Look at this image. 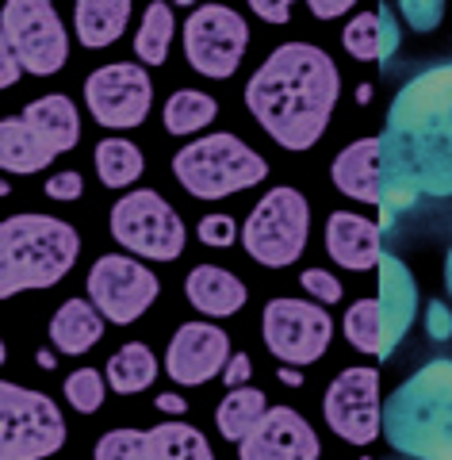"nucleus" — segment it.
Wrapping results in <instances>:
<instances>
[{
  "instance_id": "f257e3e1",
  "label": "nucleus",
  "mask_w": 452,
  "mask_h": 460,
  "mask_svg": "<svg viewBox=\"0 0 452 460\" xmlns=\"http://www.w3.org/2000/svg\"><path fill=\"white\" fill-rule=\"evenodd\" d=\"M380 230L421 196L452 199V62L414 74L395 93L380 131Z\"/></svg>"
},
{
  "instance_id": "9d476101",
  "label": "nucleus",
  "mask_w": 452,
  "mask_h": 460,
  "mask_svg": "<svg viewBox=\"0 0 452 460\" xmlns=\"http://www.w3.org/2000/svg\"><path fill=\"white\" fill-rule=\"evenodd\" d=\"M261 338L284 365H315L333 341V319L311 299H269L261 314Z\"/></svg>"
},
{
  "instance_id": "4c0bfd02",
  "label": "nucleus",
  "mask_w": 452,
  "mask_h": 460,
  "mask_svg": "<svg viewBox=\"0 0 452 460\" xmlns=\"http://www.w3.org/2000/svg\"><path fill=\"white\" fill-rule=\"evenodd\" d=\"M376 20H380V66H387L399 50V20H395V12H391V4L376 8Z\"/></svg>"
},
{
  "instance_id": "20e7f679",
  "label": "nucleus",
  "mask_w": 452,
  "mask_h": 460,
  "mask_svg": "<svg viewBox=\"0 0 452 460\" xmlns=\"http://www.w3.org/2000/svg\"><path fill=\"white\" fill-rule=\"evenodd\" d=\"M81 253L77 230L50 215H8L0 226V296L39 292L66 280Z\"/></svg>"
},
{
  "instance_id": "1a4fd4ad",
  "label": "nucleus",
  "mask_w": 452,
  "mask_h": 460,
  "mask_svg": "<svg viewBox=\"0 0 452 460\" xmlns=\"http://www.w3.org/2000/svg\"><path fill=\"white\" fill-rule=\"evenodd\" d=\"M111 238L146 261H177L184 253L188 230L154 189H135L111 208Z\"/></svg>"
},
{
  "instance_id": "4be33fe9",
  "label": "nucleus",
  "mask_w": 452,
  "mask_h": 460,
  "mask_svg": "<svg viewBox=\"0 0 452 460\" xmlns=\"http://www.w3.org/2000/svg\"><path fill=\"white\" fill-rule=\"evenodd\" d=\"M23 123L31 127V131L47 142L54 154L73 150L77 146V138H81V115H77V108H73V100L62 96V93L31 100V104L23 108Z\"/></svg>"
},
{
  "instance_id": "2f4dec72",
  "label": "nucleus",
  "mask_w": 452,
  "mask_h": 460,
  "mask_svg": "<svg viewBox=\"0 0 452 460\" xmlns=\"http://www.w3.org/2000/svg\"><path fill=\"white\" fill-rule=\"evenodd\" d=\"M341 47L357 58V62H380V20L376 12H357L341 31Z\"/></svg>"
},
{
  "instance_id": "dca6fc26",
  "label": "nucleus",
  "mask_w": 452,
  "mask_h": 460,
  "mask_svg": "<svg viewBox=\"0 0 452 460\" xmlns=\"http://www.w3.org/2000/svg\"><path fill=\"white\" fill-rule=\"evenodd\" d=\"M318 434L291 407H269L250 438L238 441V460H318Z\"/></svg>"
},
{
  "instance_id": "393cba45",
  "label": "nucleus",
  "mask_w": 452,
  "mask_h": 460,
  "mask_svg": "<svg viewBox=\"0 0 452 460\" xmlns=\"http://www.w3.org/2000/svg\"><path fill=\"white\" fill-rule=\"evenodd\" d=\"M154 380H157V357L150 353V345L127 341L123 349L108 357V387L115 395H138Z\"/></svg>"
},
{
  "instance_id": "39448f33",
  "label": "nucleus",
  "mask_w": 452,
  "mask_h": 460,
  "mask_svg": "<svg viewBox=\"0 0 452 460\" xmlns=\"http://www.w3.org/2000/svg\"><path fill=\"white\" fill-rule=\"evenodd\" d=\"M173 177L196 199H226L245 192L269 177V162L238 135H208L196 138L173 157Z\"/></svg>"
},
{
  "instance_id": "cd10ccee",
  "label": "nucleus",
  "mask_w": 452,
  "mask_h": 460,
  "mask_svg": "<svg viewBox=\"0 0 452 460\" xmlns=\"http://www.w3.org/2000/svg\"><path fill=\"white\" fill-rule=\"evenodd\" d=\"M142 150L130 138H104L96 142V177L108 189H127L142 177Z\"/></svg>"
},
{
  "instance_id": "ddd939ff",
  "label": "nucleus",
  "mask_w": 452,
  "mask_h": 460,
  "mask_svg": "<svg viewBox=\"0 0 452 460\" xmlns=\"http://www.w3.org/2000/svg\"><path fill=\"white\" fill-rule=\"evenodd\" d=\"M157 292H162V280L135 257L104 253L89 269V299L115 326H130L135 319H142L154 307Z\"/></svg>"
},
{
  "instance_id": "4468645a",
  "label": "nucleus",
  "mask_w": 452,
  "mask_h": 460,
  "mask_svg": "<svg viewBox=\"0 0 452 460\" xmlns=\"http://www.w3.org/2000/svg\"><path fill=\"white\" fill-rule=\"evenodd\" d=\"M323 414L330 429L349 445H372L384 434V402H380V368H345L326 387Z\"/></svg>"
},
{
  "instance_id": "a18cd8bd",
  "label": "nucleus",
  "mask_w": 452,
  "mask_h": 460,
  "mask_svg": "<svg viewBox=\"0 0 452 460\" xmlns=\"http://www.w3.org/2000/svg\"><path fill=\"white\" fill-rule=\"evenodd\" d=\"M157 407H162L165 414H177V419H181V414L188 411V402H184L181 395H173V392H169V395H157Z\"/></svg>"
},
{
  "instance_id": "c756f323",
  "label": "nucleus",
  "mask_w": 452,
  "mask_h": 460,
  "mask_svg": "<svg viewBox=\"0 0 452 460\" xmlns=\"http://www.w3.org/2000/svg\"><path fill=\"white\" fill-rule=\"evenodd\" d=\"M173 35H177V20H173V8L157 0V4L146 8V16H142V23H138L135 54L142 58L146 66H162L165 58H169Z\"/></svg>"
},
{
  "instance_id": "49530a36",
  "label": "nucleus",
  "mask_w": 452,
  "mask_h": 460,
  "mask_svg": "<svg viewBox=\"0 0 452 460\" xmlns=\"http://www.w3.org/2000/svg\"><path fill=\"white\" fill-rule=\"evenodd\" d=\"M280 380H284L288 387H299V384H303V372H296V368H280Z\"/></svg>"
},
{
  "instance_id": "0eeeda50",
  "label": "nucleus",
  "mask_w": 452,
  "mask_h": 460,
  "mask_svg": "<svg viewBox=\"0 0 452 460\" xmlns=\"http://www.w3.org/2000/svg\"><path fill=\"white\" fill-rule=\"evenodd\" d=\"M0 460H47L66 445V419L50 395L0 384Z\"/></svg>"
},
{
  "instance_id": "7ed1b4c3",
  "label": "nucleus",
  "mask_w": 452,
  "mask_h": 460,
  "mask_svg": "<svg viewBox=\"0 0 452 460\" xmlns=\"http://www.w3.org/2000/svg\"><path fill=\"white\" fill-rule=\"evenodd\" d=\"M384 438L406 460H452V361L437 357L384 402Z\"/></svg>"
},
{
  "instance_id": "37998d69",
  "label": "nucleus",
  "mask_w": 452,
  "mask_h": 460,
  "mask_svg": "<svg viewBox=\"0 0 452 460\" xmlns=\"http://www.w3.org/2000/svg\"><path fill=\"white\" fill-rule=\"evenodd\" d=\"M311 12H315L318 20H333V16H345V12H353V0H330V4H326V0H315Z\"/></svg>"
},
{
  "instance_id": "72a5a7b5",
  "label": "nucleus",
  "mask_w": 452,
  "mask_h": 460,
  "mask_svg": "<svg viewBox=\"0 0 452 460\" xmlns=\"http://www.w3.org/2000/svg\"><path fill=\"white\" fill-rule=\"evenodd\" d=\"M93 460H150L146 434L142 429H108V434L96 441Z\"/></svg>"
},
{
  "instance_id": "58836bf2",
  "label": "nucleus",
  "mask_w": 452,
  "mask_h": 460,
  "mask_svg": "<svg viewBox=\"0 0 452 460\" xmlns=\"http://www.w3.org/2000/svg\"><path fill=\"white\" fill-rule=\"evenodd\" d=\"M81 192H84V181H81V172H73V169H66V172H54V177L47 181V196L50 199H81Z\"/></svg>"
},
{
  "instance_id": "de8ad7c7",
  "label": "nucleus",
  "mask_w": 452,
  "mask_h": 460,
  "mask_svg": "<svg viewBox=\"0 0 452 460\" xmlns=\"http://www.w3.org/2000/svg\"><path fill=\"white\" fill-rule=\"evenodd\" d=\"M445 288H448V296H452V246H448V257H445Z\"/></svg>"
},
{
  "instance_id": "b1692460",
  "label": "nucleus",
  "mask_w": 452,
  "mask_h": 460,
  "mask_svg": "<svg viewBox=\"0 0 452 460\" xmlns=\"http://www.w3.org/2000/svg\"><path fill=\"white\" fill-rule=\"evenodd\" d=\"M54 157L58 154L23 123V115H8L0 123V165H4V172H39Z\"/></svg>"
},
{
  "instance_id": "f3484780",
  "label": "nucleus",
  "mask_w": 452,
  "mask_h": 460,
  "mask_svg": "<svg viewBox=\"0 0 452 460\" xmlns=\"http://www.w3.org/2000/svg\"><path fill=\"white\" fill-rule=\"evenodd\" d=\"M376 277H380V296H376V304H380V323H384L380 357H391L418 319V284H414V272L406 269L403 257L387 253V250L380 257V265H376Z\"/></svg>"
},
{
  "instance_id": "6ab92c4d",
  "label": "nucleus",
  "mask_w": 452,
  "mask_h": 460,
  "mask_svg": "<svg viewBox=\"0 0 452 460\" xmlns=\"http://www.w3.org/2000/svg\"><path fill=\"white\" fill-rule=\"evenodd\" d=\"M330 177H333V184H338V192H345L349 199H360V204H376V208H380V192H384L380 135L349 142V146L333 157Z\"/></svg>"
},
{
  "instance_id": "6e6552de",
  "label": "nucleus",
  "mask_w": 452,
  "mask_h": 460,
  "mask_svg": "<svg viewBox=\"0 0 452 460\" xmlns=\"http://www.w3.org/2000/svg\"><path fill=\"white\" fill-rule=\"evenodd\" d=\"M0 50L16 58L23 74L50 77L69 62V35L47 0H12L0 20Z\"/></svg>"
},
{
  "instance_id": "9b49d317",
  "label": "nucleus",
  "mask_w": 452,
  "mask_h": 460,
  "mask_svg": "<svg viewBox=\"0 0 452 460\" xmlns=\"http://www.w3.org/2000/svg\"><path fill=\"white\" fill-rule=\"evenodd\" d=\"M245 47H250V23L226 4H203L184 20V58L203 77H235Z\"/></svg>"
},
{
  "instance_id": "09e8293b",
  "label": "nucleus",
  "mask_w": 452,
  "mask_h": 460,
  "mask_svg": "<svg viewBox=\"0 0 452 460\" xmlns=\"http://www.w3.org/2000/svg\"><path fill=\"white\" fill-rule=\"evenodd\" d=\"M368 100H372V84H360V89H357V104H368Z\"/></svg>"
},
{
  "instance_id": "412c9836",
  "label": "nucleus",
  "mask_w": 452,
  "mask_h": 460,
  "mask_svg": "<svg viewBox=\"0 0 452 460\" xmlns=\"http://www.w3.org/2000/svg\"><path fill=\"white\" fill-rule=\"evenodd\" d=\"M104 338V314L93 299H66L50 319V345L66 357H81Z\"/></svg>"
},
{
  "instance_id": "7c9ffc66",
  "label": "nucleus",
  "mask_w": 452,
  "mask_h": 460,
  "mask_svg": "<svg viewBox=\"0 0 452 460\" xmlns=\"http://www.w3.org/2000/svg\"><path fill=\"white\" fill-rule=\"evenodd\" d=\"M345 338L353 349L380 357L384 323H380V304H376V299H357V304L345 311Z\"/></svg>"
},
{
  "instance_id": "5701e85b",
  "label": "nucleus",
  "mask_w": 452,
  "mask_h": 460,
  "mask_svg": "<svg viewBox=\"0 0 452 460\" xmlns=\"http://www.w3.org/2000/svg\"><path fill=\"white\" fill-rule=\"evenodd\" d=\"M127 20H130L127 0H81L73 8V31H77L81 47H89V50L111 47L127 31Z\"/></svg>"
},
{
  "instance_id": "a878e982",
  "label": "nucleus",
  "mask_w": 452,
  "mask_h": 460,
  "mask_svg": "<svg viewBox=\"0 0 452 460\" xmlns=\"http://www.w3.org/2000/svg\"><path fill=\"white\" fill-rule=\"evenodd\" d=\"M146 449L150 460H215L208 438L188 422H162L146 429Z\"/></svg>"
},
{
  "instance_id": "e433bc0d",
  "label": "nucleus",
  "mask_w": 452,
  "mask_h": 460,
  "mask_svg": "<svg viewBox=\"0 0 452 460\" xmlns=\"http://www.w3.org/2000/svg\"><path fill=\"white\" fill-rule=\"evenodd\" d=\"M299 280H303V288H307V292L318 299V304H338V299H341V280L330 277L326 269H307Z\"/></svg>"
},
{
  "instance_id": "bb28decb",
  "label": "nucleus",
  "mask_w": 452,
  "mask_h": 460,
  "mask_svg": "<svg viewBox=\"0 0 452 460\" xmlns=\"http://www.w3.org/2000/svg\"><path fill=\"white\" fill-rule=\"evenodd\" d=\"M265 411H269V399L261 387H235V392H226V399L215 411L218 434L226 441H245L250 429L265 419Z\"/></svg>"
},
{
  "instance_id": "c9c22d12",
  "label": "nucleus",
  "mask_w": 452,
  "mask_h": 460,
  "mask_svg": "<svg viewBox=\"0 0 452 460\" xmlns=\"http://www.w3.org/2000/svg\"><path fill=\"white\" fill-rule=\"evenodd\" d=\"M196 234L203 246L226 250V246H235V238H238V223H235V215H203Z\"/></svg>"
},
{
  "instance_id": "423d86ee",
  "label": "nucleus",
  "mask_w": 452,
  "mask_h": 460,
  "mask_svg": "<svg viewBox=\"0 0 452 460\" xmlns=\"http://www.w3.org/2000/svg\"><path fill=\"white\" fill-rule=\"evenodd\" d=\"M311 238V204L299 189H269L242 226V246L265 269H288L299 261Z\"/></svg>"
},
{
  "instance_id": "aec40b11",
  "label": "nucleus",
  "mask_w": 452,
  "mask_h": 460,
  "mask_svg": "<svg viewBox=\"0 0 452 460\" xmlns=\"http://www.w3.org/2000/svg\"><path fill=\"white\" fill-rule=\"evenodd\" d=\"M184 296L208 319H230V314H238L245 307L250 288L223 265H196L184 280Z\"/></svg>"
},
{
  "instance_id": "a19ab883",
  "label": "nucleus",
  "mask_w": 452,
  "mask_h": 460,
  "mask_svg": "<svg viewBox=\"0 0 452 460\" xmlns=\"http://www.w3.org/2000/svg\"><path fill=\"white\" fill-rule=\"evenodd\" d=\"M253 376V361H250V353H235L230 357V365H226V372H223V380H226V387L235 392V387H245V380Z\"/></svg>"
},
{
  "instance_id": "f03ea898",
  "label": "nucleus",
  "mask_w": 452,
  "mask_h": 460,
  "mask_svg": "<svg viewBox=\"0 0 452 460\" xmlns=\"http://www.w3.org/2000/svg\"><path fill=\"white\" fill-rule=\"evenodd\" d=\"M341 96L338 62L311 42L276 47L257 74L245 81V108L265 135L291 154L311 150Z\"/></svg>"
},
{
  "instance_id": "a211bd4d",
  "label": "nucleus",
  "mask_w": 452,
  "mask_h": 460,
  "mask_svg": "<svg viewBox=\"0 0 452 460\" xmlns=\"http://www.w3.org/2000/svg\"><path fill=\"white\" fill-rule=\"evenodd\" d=\"M326 253L349 272H368L380 265V226L357 211H333L326 219Z\"/></svg>"
},
{
  "instance_id": "f8f14e48",
  "label": "nucleus",
  "mask_w": 452,
  "mask_h": 460,
  "mask_svg": "<svg viewBox=\"0 0 452 460\" xmlns=\"http://www.w3.org/2000/svg\"><path fill=\"white\" fill-rule=\"evenodd\" d=\"M84 108L108 131L142 127L154 108V81L146 74V66L111 62L93 69L89 81H84Z\"/></svg>"
},
{
  "instance_id": "473e14b6",
  "label": "nucleus",
  "mask_w": 452,
  "mask_h": 460,
  "mask_svg": "<svg viewBox=\"0 0 452 460\" xmlns=\"http://www.w3.org/2000/svg\"><path fill=\"white\" fill-rule=\"evenodd\" d=\"M104 392H108V380L96 368H77L66 376V399L81 414H96L100 402H104Z\"/></svg>"
},
{
  "instance_id": "79ce46f5",
  "label": "nucleus",
  "mask_w": 452,
  "mask_h": 460,
  "mask_svg": "<svg viewBox=\"0 0 452 460\" xmlns=\"http://www.w3.org/2000/svg\"><path fill=\"white\" fill-rule=\"evenodd\" d=\"M250 8H253L265 23H288V20H291V4H284V0H253Z\"/></svg>"
},
{
  "instance_id": "c03bdc74",
  "label": "nucleus",
  "mask_w": 452,
  "mask_h": 460,
  "mask_svg": "<svg viewBox=\"0 0 452 460\" xmlns=\"http://www.w3.org/2000/svg\"><path fill=\"white\" fill-rule=\"evenodd\" d=\"M0 62H4V74H0V84H4V89H12V84L20 81L23 69H20V62H16V58H12L8 50H0Z\"/></svg>"
},
{
  "instance_id": "c85d7f7f",
  "label": "nucleus",
  "mask_w": 452,
  "mask_h": 460,
  "mask_svg": "<svg viewBox=\"0 0 452 460\" xmlns=\"http://www.w3.org/2000/svg\"><path fill=\"white\" fill-rule=\"evenodd\" d=\"M218 100L199 89H177L165 100V131L169 135H196L208 123H215Z\"/></svg>"
},
{
  "instance_id": "2eb2a0df",
  "label": "nucleus",
  "mask_w": 452,
  "mask_h": 460,
  "mask_svg": "<svg viewBox=\"0 0 452 460\" xmlns=\"http://www.w3.org/2000/svg\"><path fill=\"white\" fill-rule=\"evenodd\" d=\"M230 334L211 323H184L177 326L169 349H165V372L184 387H199L215 376H223L230 365Z\"/></svg>"
},
{
  "instance_id": "ea45409f",
  "label": "nucleus",
  "mask_w": 452,
  "mask_h": 460,
  "mask_svg": "<svg viewBox=\"0 0 452 460\" xmlns=\"http://www.w3.org/2000/svg\"><path fill=\"white\" fill-rule=\"evenodd\" d=\"M426 334L433 341H448L452 338V311L441 304V299H433L430 311H426Z\"/></svg>"
},
{
  "instance_id": "f704fd0d",
  "label": "nucleus",
  "mask_w": 452,
  "mask_h": 460,
  "mask_svg": "<svg viewBox=\"0 0 452 460\" xmlns=\"http://www.w3.org/2000/svg\"><path fill=\"white\" fill-rule=\"evenodd\" d=\"M403 16H406V23H411L418 35H430V31L441 27L445 4H441V0H403Z\"/></svg>"
}]
</instances>
